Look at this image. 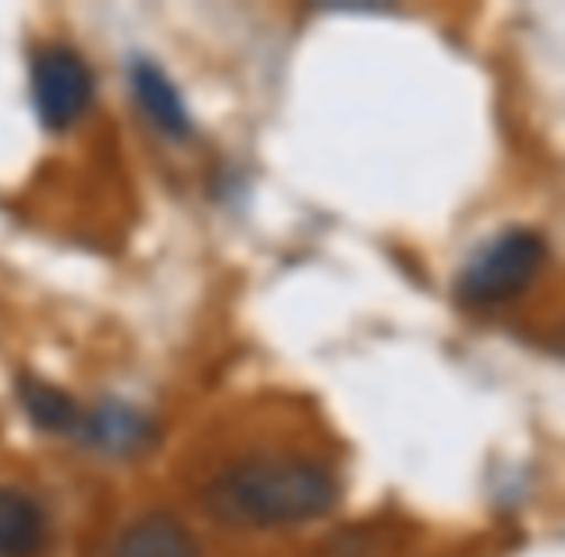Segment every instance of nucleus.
Here are the masks:
<instances>
[{
  "instance_id": "0eeeda50",
  "label": "nucleus",
  "mask_w": 565,
  "mask_h": 557,
  "mask_svg": "<svg viewBox=\"0 0 565 557\" xmlns=\"http://www.w3.org/2000/svg\"><path fill=\"white\" fill-rule=\"evenodd\" d=\"M47 518L20 488L0 484V557H32L43 546Z\"/></svg>"
},
{
  "instance_id": "39448f33",
  "label": "nucleus",
  "mask_w": 565,
  "mask_h": 557,
  "mask_svg": "<svg viewBox=\"0 0 565 557\" xmlns=\"http://www.w3.org/2000/svg\"><path fill=\"white\" fill-rule=\"evenodd\" d=\"M128 86H132L143 117L151 120V128H156L159 136H167V140H186V136L194 132L182 94L151 58H136V63L128 66Z\"/></svg>"
},
{
  "instance_id": "f257e3e1",
  "label": "nucleus",
  "mask_w": 565,
  "mask_h": 557,
  "mask_svg": "<svg viewBox=\"0 0 565 557\" xmlns=\"http://www.w3.org/2000/svg\"><path fill=\"white\" fill-rule=\"evenodd\" d=\"M338 476L310 457H252L236 461L205 488L202 503L217 523L291 526L318 518L338 503Z\"/></svg>"
},
{
  "instance_id": "423d86ee",
  "label": "nucleus",
  "mask_w": 565,
  "mask_h": 557,
  "mask_svg": "<svg viewBox=\"0 0 565 557\" xmlns=\"http://www.w3.org/2000/svg\"><path fill=\"white\" fill-rule=\"evenodd\" d=\"M113 557H202L198 542L174 515H143L117 538Z\"/></svg>"
},
{
  "instance_id": "f03ea898",
  "label": "nucleus",
  "mask_w": 565,
  "mask_h": 557,
  "mask_svg": "<svg viewBox=\"0 0 565 557\" xmlns=\"http://www.w3.org/2000/svg\"><path fill=\"white\" fill-rule=\"evenodd\" d=\"M546 264V240L534 228H508L472 251L457 275V299L465 307H500L523 294Z\"/></svg>"
},
{
  "instance_id": "7ed1b4c3",
  "label": "nucleus",
  "mask_w": 565,
  "mask_h": 557,
  "mask_svg": "<svg viewBox=\"0 0 565 557\" xmlns=\"http://www.w3.org/2000/svg\"><path fill=\"white\" fill-rule=\"evenodd\" d=\"M89 101H94V71L78 51L66 43H51V47L35 51L32 105L43 128L66 132L71 125H78Z\"/></svg>"
},
{
  "instance_id": "6e6552de",
  "label": "nucleus",
  "mask_w": 565,
  "mask_h": 557,
  "mask_svg": "<svg viewBox=\"0 0 565 557\" xmlns=\"http://www.w3.org/2000/svg\"><path fill=\"white\" fill-rule=\"evenodd\" d=\"M20 403H24L28 418H32L40 430H51V433H66L74 438V426H78L82 410L63 387L47 384V379H20Z\"/></svg>"
},
{
  "instance_id": "20e7f679",
  "label": "nucleus",
  "mask_w": 565,
  "mask_h": 557,
  "mask_svg": "<svg viewBox=\"0 0 565 557\" xmlns=\"http://www.w3.org/2000/svg\"><path fill=\"white\" fill-rule=\"evenodd\" d=\"M151 433H156L151 418L140 415L136 407H125V403H102L97 410H82L78 426H74V438L82 446L109 457L140 453L151 441Z\"/></svg>"
}]
</instances>
